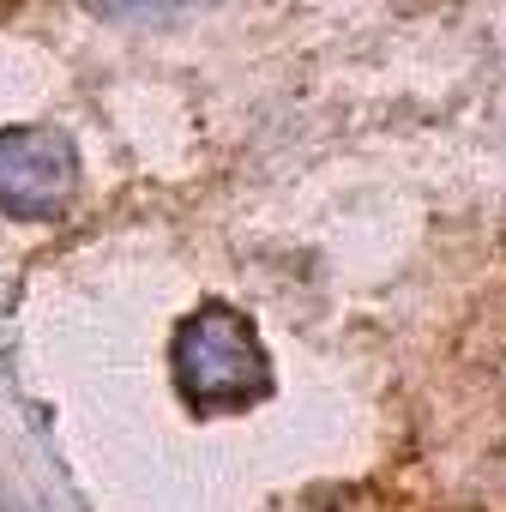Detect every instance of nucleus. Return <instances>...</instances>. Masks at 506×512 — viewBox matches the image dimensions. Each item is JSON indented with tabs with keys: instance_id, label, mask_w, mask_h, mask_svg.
I'll use <instances>...</instances> for the list:
<instances>
[{
	"instance_id": "1",
	"label": "nucleus",
	"mask_w": 506,
	"mask_h": 512,
	"mask_svg": "<svg viewBox=\"0 0 506 512\" xmlns=\"http://www.w3.org/2000/svg\"><path fill=\"white\" fill-rule=\"evenodd\" d=\"M169 368H175V392L199 416H229L272 392V362L260 350V332L223 302H205L175 326Z\"/></svg>"
},
{
	"instance_id": "2",
	"label": "nucleus",
	"mask_w": 506,
	"mask_h": 512,
	"mask_svg": "<svg viewBox=\"0 0 506 512\" xmlns=\"http://www.w3.org/2000/svg\"><path fill=\"white\" fill-rule=\"evenodd\" d=\"M79 187V151L55 127H0V211L43 223L67 211Z\"/></svg>"
},
{
	"instance_id": "3",
	"label": "nucleus",
	"mask_w": 506,
	"mask_h": 512,
	"mask_svg": "<svg viewBox=\"0 0 506 512\" xmlns=\"http://www.w3.org/2000/svg\"><path fill=\"white\" fill-rule=\"evenodd\" d=\"M97 13H109V19H133V13H157V7H169V0H91Z\"/></svg>"
}]
</instances>
